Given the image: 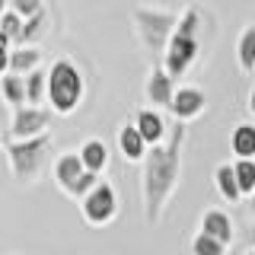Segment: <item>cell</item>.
Masks as SVG:
<instances>
[{
    "label": "cell",
    "mask_w": 255,
    "mask_h": 255,
    "mask_svg": "<svg viewBox=\"0 0 255 255\" xmlns=\"http://www.w3.org/2000/svg\"><path fill=\"white\" fill-rule=\"evenodd\" d=\"M26 96L29 106H45L48 102V70L35 67L32 74H26Z\"/></svg>",
    "instance_id": "cell-20"
},
{
    "label": "cell",
    "mask_w": 255,
    "mask_h": 255,
    "mask_svg": "<svg viewBox=\"0 0 255 255\" xmlns=\"http://www.w3.org/2000/svg\"><path fill=\"white\" fill-rule=\"evenodd\" d=\"M0 99H3L10 109L29 106V96H26V77H22V74H13V70H6V74L0 77Z\"/></svg>",
    "instance_id": "cell-17"
},
{
    "label": "cell",
    "mask_w": 255,
    "mask_h": 255,
    "mask_svg": "<svg viewBox=\"0 0 255 255\" xmlns=\"http://www.w3.org/2000/svg\"><path fill=\"white\" fill-rule=\"evenodd\" d=\"M99 179H102L99 172H90V169H86V172H83V175H80V179L74 182V188H70L67 195L74 198V201H80V198H83V195H90V191L96 188V182H99Z\"/></svg>",
    "instance_id": "cell-25"
},
{
    "label": "cell",
    "mask_w": 255,
    "mask_h": 255,
    "mask_svg": "<svg viewBox=\"0 0 255 255\" xmlns=\"http://www.w3.org/2000/svg\"><path fill=\"white\" fill-rule=\"evenodd\" d=\"M182 153H185V122H175L169 128V137L147 150L140 169V195H143V217L150 227L163 220L175 188L182 182Z\"/></svg>",
    "instance_id": "cell-1"
},
{
    "label": "cell",
    "mask_w": 255,
    "mask_h": 255,
    "mask_svg": "<svg viewBox=\"0 0 255 255\" xmlns=\"http://www.w3.org/2000/svg\"><path fill=\"white\" fill-rule=\"evenodd\" d=\"M42 48L38 45H13L10 48V70L13 74H32L35 67H42Z\"/></svg>",
    "instance_id": "cell-15"
},
{
    "label": "cell",
    "mask_w": 255,
    "mask_h": 255,
    "mask_svg": "<svg viewBox=\"0 0 255 255\" xmlns=\"http://www.w3.org/2000/svg\"><path fill=\"white\" fill-rule=\"evenodd\" d=\"M172 118L175 122H195V118H201L204 112H207V93L201 90V86H191V83H182L179 90H175L172 96Z\"/></svg>",
    "instance_id": "cell-9"
},
{
    "label": "cell",
    "mask_w": 255,
    "mask_h": 255,
    "mask_svg": "<svg viewBox=\"0 0 255 255\" xmlns=\"http://www.w3.org/2000/svg\"><path fill=\"white\" fill-rule=\"evenodd\" d=\"M48 153H51V137L48 134H38V137H29V140H10L6 143V156H10L13 179L22 182V185L38 182L48 163Z\"/></svg>",
    "instance_id": "cell-5"
},
{
    "label": "cell",
    "mask_w": 255,
    "mask_h": 255,
    "mask_svg": "<svg viewBox=\"0 0 255 255\" xmlns=\"http://www.w3.org/2000/svg\"><path fill=\"white\" fill-rule=\"evenodd\" d=\"M83 172H86V166H83V159H80L77 150H67V153H61V156L51 163L54 185H58V188L64 191V195H67V191L74 188V182H77Z\"/></svg>",
    "instance_id": "cell-11"
},
{
    "label": "cell",
    "mask_w": 255,
    "mask_h": 255,
    "mask_svg": "<svg viewBox=\"0 0 255 255\" xmlns=\"http://www.w3.org/2000/svg\"><path fill=\"white\" fill-rule=\"evenodd\" d=\"M175 90H179V86H175V77H172L169 70L163 67V61H153V67H150V74H147V86H143V96H147V106L169 112Z\"/></svg>",
    "instance_id": "cell-8"
},
{
    "label": "cell",
    "mask_w": 255,
    "mask_h": 255,
    "mask_svg": "<svg viewBox=\"0 0 255 255\" xmlns=\"http://www.w3.org/2000/svg\"><path fill=\"white\" fill-rule=\"evenodd\" d=\"M45 26H48V10L42 6L35 16H26V22H22V35H19V42H16V45H35L38 38H42Z\"/></svg>",
    "instance_id": "cell-21"
},
{
    "label": "cell",
    "mask_w": 255,
    "mask_h": 255,
    "mask_svg": "<svg viewBox=\"0 0 255 255\" xmlns=\"http://www.w3.org/2000/svg\"><path fill=\"white\" fill-rule=\"evenodd\" d=\"M22 22H26V16H19L16 10H6L3 19H0V32H3V35L16 45V42H19V35H22Z\"/></svg>",
    "instance_id": "cell-24"
},
{
    "label": "cell",
    "mask_w": 255,
    "mask_h": 255,
    "mask_svg": "<svg viewBox=\"0 0 255 255\" xmlns=\"http://www.w3.org/2000/svg\"><path fill=\"white\" fill-rule=\"evenodd\" d=\"M249 246L255 249V220H252V227H249Z\"/></svg>",
    "instance_id": "cell-29"
},
{
    "label": "cell",
    "mask_w": 255,
    "mask_h": 255,
    "mask_svg": "<svg viewBox=\"0 0 255 255\" xmlns=\"http://www.w3.org/2000/svg\"><path fill=\"white\" fill-rule=\"evenodd\" d=\"M131 26L137 32L140 48L153 61H163V51L169 45L175 26H179V13L169 6H153V3H137L131 10Z\"/></svg>",
    "instance_id": "cell-3"
},
{
    "label": "cell",
    "mask_w": 255,
    "mask_h": 255,
    "mask_svg": "<svg viewBox=\"0 0 255 255\" xmlns=\"http://www.w3.org/2000/svg\"><path fill=\"white\" fill-rule=\"evenodd\" d=\"M80 159H83V166L90 172H99L102 175V169L109 166V159H112V153H109V143L106 140H99V137H90V140H83L80 143Z\"/></svg>",
    "instance_id": "cell-14"
},
{
    "label": "cell",
    "mask_w": 255,
    "mask_h": 255,
    "mask_svg": "<svg viewBox=\"0 0 255 255\" xmlns=\"http://www.w3.org/2000/svg\"><path fill=\"white\" fill-rule=\"evenodd\" d=\"M86 96V77L74 58H58L48 67V109L54 115H74Z\"/></svg>",
    "instance_id": "cell-4"
},
{
    "label": "cell",
    "mask_w": 255,
    "mask_h": 255,
    "mask_svg": "<svg viewBox=\"0 0 255 255\" xmlns=\"http://www.w3.org/2000/svg\"><path fill=\"white\" fill-rule=\"evenodd\" d=\"M115 143H118V150H122V156L128 163H143V156H147V150H150V143L143 140V134L137 131L134 122L118 128V140Z\"/></svg>",
    "instance_id": "cell-13"
},
{
    "label": "cell",
    "mask_w": 255,
    "mask_h": 255,
    "mask_svg": "<svg viewBox=\"0 0 255 255\" xmlns=\"http://www.w3.org/2000/svg\"><path fill=\"white\" fill-rule=\"evenodd\" d=\"M214 185H217L220 198L227 204H239L243 201V191H239V182H236V166L233 163H220L214 169Z\"/></svg>",
    "instance_id": "cell-16"
},
{
    "label": "cell",
    "mask_w": 255,
    "mask_h": 255,
    "mask_svg": "<svg viewBox=\"0 0 255 255\" xmlns=\"http://www.w3.org/2000/svg\"><path fill=\"white\" fill-rule=\"evenodd\" d=\"M198 230L214 239H220V243H233L236 236V227H233V217H230L223 207H207V211L201 214V220H198Z\"/></svg>",
    "instance_id": "cell-12"
},
{
    "label": "cell",
    "mask_w": 255,
    "mask_h": 255,
    "mask_svg": "<svg viewBox=\"0 0 255 255\" xmlns=\"http://www.w3.org/2000/svg\"><path fill=\"white\" fill-rule=\"evenodd\" d=\"M134 125H137V131L143 134V140L150 143V147H156V143H163L166 137H169V122H166V115H163V109H153V106H147V109H137L134 112V118H131Z\"/></svg>",
    "instance_id": "cell-10"
},
{
    "label": "cell",
    "mask_w": 255,
    "mask_h": 255,
    "mask_svg": "<svg viewBox=\"0 0 255 255\" xmlns=\"http://www.w3.org/2000/svg\"><path fill=\"white\" fill-rule=\"evenodd\" d=\"M10 10V3H6V0H0V19H3V13Z\"/></svg>",
    "instance_id": "cell-30"
},
{
    "label": "cell",
    "mask_w": 255,
    "mask_h": 255,
    "mask_svg": "<svg viewBox=\"0 0 255 255\" xmlns=\"http://www.w3.org/2000/svg\"><path fill=\"white\" fill-rule=\"evenodd\" d=\"M10 48H13V42L3 35V32H0V77L10 70Z\"/></svg>",
    "instance_id": "cell-27"
},
{
    "label": "cell",
    "mask_w": 255,
    "mask_h": 255,
    "mask_svg": "<svg viewBox=\"0 0 255 255\" xmlns=\"http://www.w3.org/2000/svg\"><path fill=\"white\" fill-rule=\"evenodd\" d=\"M236 64L243 74H255V22L246 26L236 38Z\"/></svg>",
    "instance_id": "cell-19"
},
{
    "label": "cell",
    "mask_w": 255,
    "mask_h": 255,
    "mask_svg": "<svg viewBox=\"0 0 255 255\" xmlns=\"http://www.w3.org/2000/svg\"><path fill=\"white\" fill-rule=\"evenodd\" d=\"M204 29H207V13L198 3H191L179 13V26H175L169 45H166V51H163V67L169 70L175 80H185V74L201 61Z\"/></svg>",
    "instance_id": "cell-2"
},
{
    "label": "cell",
    "mask_w": 255,
    "mask_h": 255,
    "mask_svg": "<svg viewBox=\"0 0 255 255\" xmlns=\"http://www.w3.org/2000/svg\"><path fill=\"white\" fill-rule=\"evenodd\" d=\"M249 201H252V211H255V195H252V198H249Z\"/></svg>",
    "instance_id": "cell-31"
},
{
    "label": "cell",
    "mask_w": 255,
    "mask_h": 255,
    "mask_svg": "<svg viewBox=\"0 0 255 255\" xmlns=\"http://www.w3.org/2000/svg\"><path fill=\"white\" fill-rule=\"evenodd\" d=\"M249 255H255V249H249Z\"/></svg>",
    "instance_id": "cell-33"
},
{
    "label": "cell",
    "mask_w": 255,
    "mask_h": 255,
    "mask_svg": "<svg viewBox=\"0 0 255 255\" xmlns=\"http://www.w3.org/2000/svg\"><path fill=\"white\" fill-rule=\"evenodd\" d=\"M230 150L236 159H255V125L243 122L230 131Z\"/></svg>",
    "instance_id": "cell-18"
},
{
    "label": "cell",
    "mask_w": 255,
    "mask_h": 255,
    "mask_svg": "<svg viewBox=\"0 0 255 255\" xmlns=\"http://www.w3.org/2000/svg\"><path fill=\"white\" fill-rule=\"evenodd\" d=\"M249 112H252V118H255V86L249 90Z\"/></svg>",
    "instance_id": "cell-28"
},
{
    "label": "cell",
    "mask_w": 255,
    "mask_h": 255,
    "mask_svg": "<svg viewBox=\"0 0 255 255\" xmlns=\"http://www.w3.org/2000/svg\"><path fill=\"white\" fill-rule=\"evenodd\" d=\"M6 3H10V10H16L19 16H35L45 6V0H6Z\"/></svg>",
    "instance_id": "cell-26"
},
{
    "label": "cell",
    "mask_w": 255,
    "mask_h": 255,
    "mask_svg": "<svg viewBox=\"0 0 255 255\" xmlns=\"http://www.w3.org/2000/svg\"><path fill=\"white\" fill-rule=\"evenodd\" d=\"M77 204H80V217H83L86 227H109V223L118 217L122 198H118V188L112 185V182L99 179L96 188L90 195H83Z\"/></svg>",
    "instance_id": "cell-6"
},
{
    "label": "cell",
    "mask_w": 255,
    "mask_h": 255,
    "mask_svg": "<svg viewBox=\"0 0 255 255\" xmlns=\"http://www.w3.org/2000/svg\"><path fill=\"white\" fill-rule=\"evenodd\" d=\"M51 128V112L42 106H19L10 118V140H29L38 134H48Z\"/></svg>",
    "instance_id": "cell-7"
},
{
    "label": "cell",
    "mask_w": 255,
    "mask_h": 255,
    "mask_svg": "<svg viewBox=\"0 0 255 255\" xmlns=\"http://www.w3.org/2000/svg\"><path fill=\"white\" fill-rule=\"evenodd\" d=\"M236 182H239V191L243 198H252L255 195V159H236Z\"/></svg>",
    "instance_id": "cell-23"
},
{
    "label": "cell",
    "mask_w": 255,
    "mask_h": 255,
    "mask_svg": "<svg viewBox=\"0 0 255 255\" xmlns=\"http://www.w3.org/2000/svg\"><path fill=\"white\" fill-rule=\"evenodd\" d=\"M0 150H3V134H0Z\"/></svg>",
    "instance_id": "cell-32"
},
{
    "label": "cell",
    "mask_w": 255,
    "mask_h": 255,
    "mask_svg": "<svg viewBox=\"0 0 255 255\" xmlns=\"http://www.w3.org/2000/svg\"><path fill=\"white\" fill-rule=\"evenodd\" d=\"M227 252H230L227 243H220V239L201 233V230L191 236V255H227Z\"/></svg>",
    "instance_id": "cell-22"
}]
</instances>
